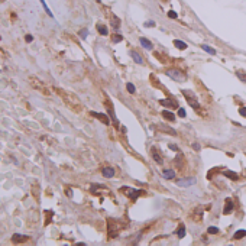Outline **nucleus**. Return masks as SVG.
<instances>
[{
  "mask_svg": "<svg viewBox=\"0 0 246 246\" xmlns=\"http://www.w3.org/2000/svg\"><path fill=\"white\" fill-rule=\"evenodd\" d=\"M55 91L58 93L59 97L62 98L64 104H65L68 109H71L74 113H80V112L83 110V104H81L80 98L77 97L75 94L70 93V91H65V90H62V88H55Z\"/></svg>",
  "mask_w": 246,
  "mask_h": 246,
  "instance_id": "f257e3e1",
  "label": "nucleus"
},
{
  "mask_svg": "<svg viewBox=\"0 0 246 246\" xmlns=\"http://www.w3.org/2000/svg\"><path fill=\"white\" fill-rule=\"evenodd\" d=\"M107 223H109V227H107V236H109V239H113V238H116L117 235H119V232H120V223L117 220H115V219H107Z\"/></svg>",
  "mask_w": 246,
  "mask_h": 246,
  "instance_id": "f03ea898",
  "label": "nucleus"
},
{
  "mask_svg": "<svg viewBox=\"0 0 246 246\" xmlns=\"http://www.w3.org/2000/svg\"><path fill=\"white\" fill-rule=\"evenodd\" d=\"M184 96H185V98H187V101H188V104L196 110L197 113L198 112H201V109H200V104H198V100H197V97H196V94L193 93V91H190V90H182L181 91Z\"/></svg>",
  "mask_w": 246,
  "mask_h": 246,
  "instance_id": "7ed1b4c3",
  "label": "nucleus"
},
{
  "mask_svg": "<svg viewBox=\"0 0 246 246\" xmlns=\"http://www.w3.org/2000/svg\"><path fill=\"white\" fill-rule=\"evenodd\" d=\"M122 194L124 196H127L132 201H136V198L139 196H142L145 191L144 190H135V188H132V187H120V190H119Z\"/></svg>",
  "mask_w": 246,
  "mask_h": 246,
  "instance_id": "20e7f679",
  "label": "nucleus"
},
{
  "mask_svg": "<svg viewBox=\"0 0 246 246\" xmlns=\"http://www.w3.org/2000/svg\"><path fill=\"white\" fill-rule=\"evenodd\" d=\"M29 83H30V86L35 88V90H39V91H42L44 94H49V91L47 90V87H45V84L38 78V77H35V75H30V78H29Z\"/></svg>",
  "mask_w": 246,
  "mask_h": 246,
  "instance_id": "39448f33",
  "label": "nucleus"
},
{
  "mask_svg": "<svg viewBox=\"0 0 246 246\" xmlns=\"http://www.w3.org/2000/svg\"><path fill=\"white\" fill-rule=\"evenodd\" d=\"M165 74L170 77V78H172V80H175V81H184L185 80V74L182 73L181 70H178V68H171V70H167L165 71Z\"/></svg>",
  "mask_w": 246,
  "mask_h": 246,
  "instance_id": "423d86ee",
  "label": "nucleus"
},
{
  "mask_svg": "<svg viewBox=\"0 0 246 246\" xmlns=\"http://www.w3.org/2000/svg\"><path fill=\"white\" fill-rule=\"evenodd\" d=\"M104 106L107 107V113H109V116L112 117L113 123H115L116 126H119V120H117V119H116V116H115V109H113V104L109 101V98H106V101H104Z\"/></svg>",
  "mask_w": 246,
  "mask_h": 246,
  "instance_id": "0eeeda50",
  "label": "nucleus"
},
{
  "mask_svg": "<svg viewBox=\"0 0 246 246\" xmlns=\"http://www.w3.org/2000/svg\"><path fill=\"white\" fill-rule=\"evenodd\" d=\"M175 184L178 187H190V185H194L196 184V178L194 177H190V178H181L178 181H175Z\"/></svg>",
  "mask_w": 246,
  "mask_h": 246,
  "instance_id": "6e6552de",
  "label": "nucleus"
},
{
  "mask_svg": "<svg viewBox=\"0 0 246 246\" xmlns=\"http://www.w3.org/2000/svg\"><path fill=\"white\" fill-rule=\"evenodd\" d=\"M91 116L93 117H96V119H98L101 123H104L106 126L107 124H110V117L106 115V113H97V112H91Z\"/></svg>",
  "mask_w": 246,
  "mask_h": 246,
  "instance_id": "1a4fd4ad",
  "label": "nucleus"
},
{
  "mask_svg": "<svg viewBox=\"0 0 246 246\" xmlns=\"http://www.w3.org/2000/svg\"><path fill=\"white\" fill-rule=\"evenodd\" d=\"M151 155H152V158H153V161H155L156 164H164V158H162V155L159 153V151H158L155 146H152V149H151Z\"/></svg>",
  "mask_w": 246,
  "mask_h": 246,
  "instance_id": "9d476101",
  "label": "nucleus"
},
{
  "mask_svg": "<svg viewBox=\"0 0 246 246\" xmlns=\"http://www.w3.org/2000/svg\"><path fill=\"white\" fill-rule=\"evenodd\" d=\"M159 103H161L164 107H172V109L178 107V103H177V100H174V98H162V100H159Z\"/></svg>",
  "mask_w": 246,
  "mask_h": 246,
  "instance_id": "9b49d317",
  "label": "nucleus"
},
{
  "mask_svg": "<svg viewBox=\"0 0 246 246\" xmlns=\"http://www.w3.org/2000/svg\"><path fill=\"white\" fill-rule=\"evenodd\" d=\"M156 129L161 130V132H164V133H168V135H171V136H175V135H177V132H175L172 127L167 126V124H156Z\"/></svg>",
  "mask_w": 246,
  "mask_h": 246,
  "instance_id": "f8f14e48",
  "label": "nucleus"
},
{
  "mask_svg": "<svg viewBox=\"0 0 246 246\" xmlns=\"http://www.w3.org/2000/svg\"><path fill=\"white\" fill-rule=\"evenodd\" d=\"M29 239V236H25V235H19V233H15L12 236V242L13 243H23Z\"/></svg>",
  "mask_w": 246,
  "mask_h": 246,
  "instance_id": "ddd939ff",
  "label": "nucleus"
},
{
  "mask_svg": "<svg viewBox=\"0 0 246 246\" xmlns=\"http://www.w3.org/2000/svg\"><path fill=\"white\" fill-rule=\"evenodd\" d=\"M233 201L230 200V198H227L226 200V207H224V210H223V214H230L232 211H233Z\"/></svg>",
  "mask_w": 246,
  "mask_h": 246,
  "instance_id": "4468645a",
  "label": "nucleus"
},
{
  "mask_svg": "<svg viewBox=\"0 0 246 246\" xmlns=\"http://www.w3.org/2000/svg\"><path fill=\"white\" fill-rule=\"evenodd\" d=\"M139 42H141V45H142V47H144L145 49H149V51H152V48H153L152 42H151L149 39H146V38H144V36H142L141 39H139Z\"/></svg>",
  "mask_w": 246,
  "mask_h": 246,
  "instance_id": "2eb2a0df",
  "label": "nucleus"
},
{
  "mask_svg": "<svg viewBox=\"0 0 246 246\" xmlns=\"http://www.w3.org/2000/svg\"><path fill=\"white\" fill-rule=\"evenodd\" d=\"M129 54H130V57L133 58V61H135L136 64H144V59H142V57H141V55H139L136 51H130Z\"/></svg>",
  "mask_w": 246,
  "mask_h": 246,
  "instance_id": "dca6fc26",
  "label": "nucleus"
},
{
  "mask_svg": "<svg viewBox=\"0 0 246 246\" xmlns=\"http://www.w3.org/2000/svg\"><path fill=\"white\" fill-rule=\"evenodd\" d=\"M174 47L178 48L180 51H184V49H187V44L181 39H174Z\"/></svg>",
  "mask_w": 246,
  "mask_h": 246,
  "instance_id": "f3484780",
  "label": "nucleus"
},
{
  "mask_svg": "<svg viewBox=\"0 0 246 246\" xmlns=\"http://www.w3.org/2000/svg\"><path fill=\"white\" fill-rule=\"evenodd\" d=\"M162 177L165 180H172V178H175V171L174 170H164L162 171Z\"/></svg>",
  "mask_w": 246,
  "mask_h": 246,
  "instance_id": "a211bd4d",
  "label": "nucleus"
},
{
  "mask_svg": "<svg viewBox=\"0 0 246 246\" xmlns=\"http://www.w3.org/2000/svg\"><path fill=\"white\" fill-rule=\"evenodd\" d=\"M162 117H164L165 120H168V122H174V120H175V115L171 113V112H168V110H164V112H162Z\"/></svg>",
  "mask_w": 246,
  "mask_h": 246,
  "instance_id": "6ab92c4d",
  "label": "nucleus"
},
{
  "mask_svg": "<svg viewBox=\"0 0 246 246\" xmlns=\"http://www.w3.org/2000/svg\"><path fill=\"white\" fill-rule=\"evenodd\" d=\"M97 30H98V33L100 35H103V36H106L107 33H109V29H107V26L106 25H103V23H97Z\"/></svg>",
  "mask_w": 246,
  "mask_h": 246,
  "instance_id": "aec40b11",
  "label": "nucleus"
},
{
  "mask_svg": "<svg viewBox=\"0 0 246 246\" xmlns=\"http://www.w3.org/2000/svg\"><path fill=\"white\" fill-rule=\"evenodd\" d=\"M101 172H103V175H104L106 178H112V177H115V170H113L112 167H106Z\"/></svg>",
  "mask_w": 246,
  "mask_h": 246,
  "instance_id": "412c9836",
  "label": "nucleus"
},
{
  "mask_svg": "<svg viewBox=\"0 0 246 246\" xmlns=\"http://www.w3.org/2000/svg\"><path fill=\"white\" fill-rule=\"evenodd\" d=\"M149 80H151V83H153V84H155V86H156V87H158L159 90H164V88H165V87H164V86H162V84H161V83L158 81V78H156V75H153V74H151V75H149Z\"/></svg>",
  "mask_w": 246,
  "mask_h": 246,
  "instance_id": "4be33fe9",
  "label": "nucleus"
},
{
  "mask_svg": "<svg viewBox=\"0 0 246 246\" xmlns=\"http://www.w3.org/2000/svg\"><path fill=\"white\" fill-rule=\"evenodd\" d=\"M245 236H246V230L240 229V230H238V232L233 235V239H235V240H240V239H243Z\"/></svg>",
  "mask_w": 246,
  "mask_h": 246,
  "instance_id": "5701e85b",
  "label": "nucleus"
},
{
  "mask_svg": "<svg viewBox=\"0 0 246 246\" xmlns=\"http://www.w3.org/2000/svg\"><path fill=\"white\" fill-rule=\"evenodd\" d=\"M223 175H226L227 178H230L232 181H238L239 180V175L236 174V172H232V171H224L223 172Z\"/></svg>",
  "mask_w": 246,
  "mask_h": 246,
  "instance_id": "b1692460",
  "label": "nucleus"
},
{
  "mask_svg": "<svg viewBox=\"0 0 246 246\" xmlns=\"http://www.w3.org/2000/svg\"><path fill=\"white\" fill-rule=\"evenodd\" d=\"M177 235H178V238H180V239H182V238L185 236V227H184V224H182V223L180 224V227H178V233H177Z\"/></svg>",
  "mask_w": 246,
  "mask_h": 246,
  "instance_id": "393cba45",
  "label": "nucleus"
},
{
  "mask_svg": "<svg viewBox=\"0 0 246 246\" xmlns=\"http://www.w3.org/2000/svg\"><path fill=\"white\" fill-rule=\"evenodd\" d=\"M201 48L204 49L207 54H210V55H216V49L211 48V47H209V45H201Z\"/></svg>",
  "mask_w": 246,
  "mask_h": 246,
  "instance_id": "a878e982",
  "label": "nucleus"
},
{
  "mask_svg": "<svg viewBox=\"0 0 246 246\" xmlns=\"http://www.w3.org/2000/svg\"><path fill=\"white\" fill-rule=\"evenodd\" d=\"M236 75L239 77V80H240V81H243V83H246V71H242V70H238V71H236Z\"/></svg>",
  "mask_w": 246,
  "mask_h": 246,
  "instance_id": "bb28decb",
  "label": "nucleus"
},
{
  "mask_svg": "<svg viewBox=\"0 0 246 246\" xmlns=\"http://www.w3.org/2000/svg\"><path fill=\"white\" fill-rule=\"evenodd\" d=\"M39 1L42 3V6H44V9H45V12H47V15H48V16H51V18H54V13H52V12L49 10V7H48V4L45 3V0H39Z\"/></svg>",
  "mask_w": 246,
  "mask_h": 246,
  "instance_id": "cd10ccee",
  "label": "nucleus"
},
{
  "mask_svg": "<svg viewBox=\"0 0 246 246\" xmlns=\"http://www.w3.org/2000/svg\"><path fill=\"white\" fill-rule=\"evenodd\" d=\"M112 41H113L115 44H117V42H122V41H123V36H122V35H117V33H115V35H113V38H112Z\"/></svg>",
  "mask_w": 246,
  "mask_h": 246,
  "instance_id": "c85d7f7f",
  "label": "nucleus"
},
{
  "mask_svg": "<svg viewBox=\"0 0 246 246\" xmlns=\"http://www.w3.org/2000/svg\"><path fill=\"white\" fill-rule=\"evenodd\" d=\"M126 88H127V91H129V93H132V94L136 91V88H135V86H133L132 83H127V84H126Z\"/></svg>",
  "mask_w": 246,
  "mask_h": 246,
  "instance_id": "c756f323",
  "label": "nucleus"
},
{
  "mask_svg": "<svg viewBox=\"0 0 246 246\" xmlns=\"http://www.w3.org/2000/svg\"><path fill=\"white\" fill-rule=\"evenodd\" d=\"M210 235H217L219 233V229L217 227H214V226H211V227H209V230H207Z\"/></svg>",
  "mask_w": 246,
  "mask_h": 246,
  "instance_id": "7c9ffc66",
  "label": "nucleus"
},
{
  "mask_svg": "<svg viewBox=\"0 0 246 246\" xmlns=\"http://www.w3.org/2000/svg\"><path fill=\"white\" fill-rule=\"evenodd\" d=\"M119 26H120V20H119V18H116V16H115V18H113V28H115V29H117Z\"/></svg>",
  "mask_w": 246,
  "mask_h": 246,
  "instance_id": "2f4dec72",
  "label": "nucleus"
},
{
  "mask_svg": "<svg viewBox=\"0 0 246 246\" xmlns=\"http://www.w3.org/2000/svg\"><path fill=\"white\" fill-rule=\"evenodd\" d=\"M168 18H170V19H177V18H178V15H177V12L170 10V12H168Z\"/></svg>",
  "mask_w": 246,
  "mask_h": 246,
  "instance_id": "473e14b6",
  "label": "nucleus"
},
{
  "mask_svg": "<svg viewBox=\"0 0 246 246\" xmlns=\"http://www.w3.org/2000/svg\"><path fill=\"white\" fill-rule=\"evenodd\" d=\"M45 214L48 216V217H47V221H45V224H48L49 221H51V216H52V211H51V210H47V211H45Z\"/></svg>",
  "mask_w": 246,
  "mask_h": 246,
  "instance_id": "72a5a7b5",
  "label": "nucleus"
},
{
  "mask_svg": "<svg viewBox=\"0 0 246 246\" xmlns=\"http://www.w3.org/2000/svg\"><path fill=\"white\" fill-rule=\"evenodd\" d=\"M178 116H180V117H185V110H184L182 107L178 109Z\"/></svg>",
  "mask_w": 246,
  "mask_h": 246,
  "instance_id": "f704fd0d",
  "label": "nucleus"
},
{
  "mask_svg": "<svg viewBox=\"0 0 246 246\" xmlns=\"http://www.w3.org/2000/svg\"><path fill=\"white\" fill-rule=\"evenodd\" d=\"M25 41H26V42H32V41H33V36L28 33V35H25Z\"/></svg>",
  "mask_w": 246,
  "mask_h": 246,
  "instance_id": "c9c22d12",
  "label": "nucleus"
},
{
  "mask_svg": "<svg viewBox=\"0 0 246 246\" xmlns=\"http://www.w3.org/2000/svg\"><path fill=\"white\" fill-rule=\"evenodd\" d=\"M239 113H240V116L246 117V107H240V109H239Z\"/></svg>",
  "mask_w": 246,
  "mask_h": 246,
  "instance_id": "e433bc0d",
  "label": "nucleus"
},
{
  "mask_svg": "<svg viewBox=\"0 0 246 246\" xmlns=\"http://www.w3.org/2000/svg\"><path fill=\"white\" fill-rule=\"evenodd\" d=\"M145 26H146V28H151V26L153 28V26H155V22H153V20H148V22H145Z\"/></svg>",
  "mask_w": 246,
  "mask_h": 246,
  "instance_id": "4c0bfd02",
  "label": "nucleus"
},
{
  "mask_svg": "<svg viewBox=\"0 0 246 246\" xmlns=\"http://www.w3.org/2000/svg\"><path fill=\"white\" fill-rule=\"evenodd\" d=\"M80 36H81V38H83V39H84V38H86V36H87V29H83V30H81V32H80Z\"/></svg>",
  "mask_w": 246,
  "mask_h": 246,
  "instance_id": "58836bf2",
  "label": "nucleus"
},
{
  "mask_svg": "<svg viewBox=\"0 0 246 246\" xmlns=\"http://www.w3.org/2000/svg\"><path fill=\"white\" fill-rule=\"evenodd\" d=\"M177 164H178V167H181V164H182V155H178V159H177Z\"/></svg>",
  "mask_w": 246,
  "mask_h": 246,
  "instance_id": "ea45409f",
  "label": "nucleus"
},
{
  "mask_svg": "<svg viewBox=\"0 0 246 246\" xmlns=\"http://www.w3.org/2000/svg\"><path fill=\"white\" fill-rule=\"evenodd\" d=\"M170 149H171V151H175V152H178V146H177V145H174V144L170 145Z\"/></svg>",
  "mask_w": 246,
  "mask_h": 246,
  "instance_id": "a19ab883",
  "label": "nucleus"
},
{
  "mask_svg": "<svg viewBox=\"0 0 246 246\" xmlns=\"http://www.w3.org/2000/svg\"><path fill=\"white\" fill-rule=\"evenodd\" d=\"M193 148H194L196 151H198V149H200V145H198V144H194V145H193Z\"/></svg>",
  "mask_w": 246,
  "mask_h": 246,
  "instance_id": "79ce46f5",
  "label": "nucleus"
},
{
  "mask_svg": "<svg viewBox=\"0 0 246 246\" xmlns=\"http://www.w3.org/2000/svg\"><path fill=\"white\" fill-rule=\"evenodd\" d=\"M0 1H4V0H0Z\"/></svg>",
  "mask_w": 246,
  "mask_h": 246,
  "instance_id": "37998d69",
  "label": "nucleus"
}]
</instances>
